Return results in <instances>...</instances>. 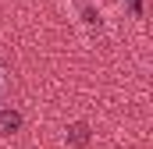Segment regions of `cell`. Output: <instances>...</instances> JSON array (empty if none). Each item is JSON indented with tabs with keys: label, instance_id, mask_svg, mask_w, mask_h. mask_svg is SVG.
Wrapping results in <instances>:
<instances>
[{
	"label": "cell",
	"instance_id": "obj_1",
	"mask_svg": "<svg viewBox=\"0 0 153 149\" xmlns=\"http://www.w3.org/2000/svg\"><path fill=\"white\" fill-rule=\"evenodd\" d=\"M22 128V114L18 110H0V135H14Z\"/></svg>",
	"mask_w": 153,
	"mask_h": 149
},
{
	"label": "cell",
	"instance_id": "obj_2",
	"mask_svg": "<svg viewBox=\"0 0 153 149\" xmlns=\"http://www.w3.org/2000/svg\"><path fill=\"white\" fill-rule=\"evenodd\" d=\"M0 103H4V71H0Z\"/></svg>",
	"mask_w": 153,
	"mask_h": 149
}]
</instances>
